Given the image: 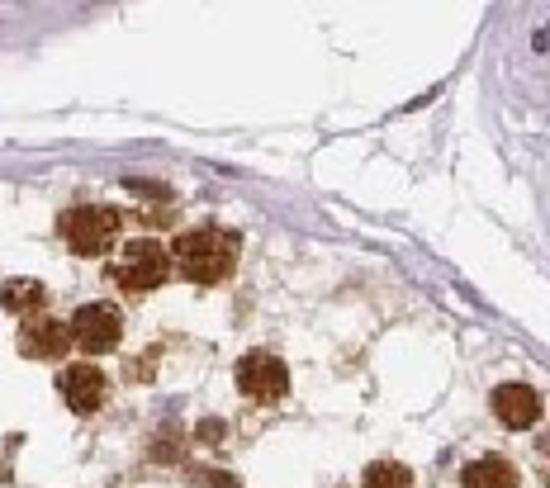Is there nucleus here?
I'll list each match as a JSON object with an SVG mask.
<instances>
[{
	"mask_svg": "<svg viewBox=\"0 0 550 488\" xmlns=\"http://www.w3.org/2000/svg\"><path fill=\"white\" fill-rule=\"evenodd\" d=\"M238 233H228L219 223H200V228H185L176 242H171V266L195 280V285H219L233 275L238 266Z\"/></svg>",
	"mask_w": 550,
	"mask_h": 488,
	"instance_id": "f257e3e1",
	"label": "nucleus"
},
{
	"mask_svg": "<svg viewBox=\"0 0 550 488\" xmlns=\"http://www.w3.org/2000/svg\"><path fill=\"white\" fill-rule=\"evenodd\" d=\"M171 271H176V266H171V252H166L162 242H152V237H133V242H124V252L114 256V266H110L114 285L129 290V294L157 290Z\"/></svg>",
	"mask_w": 550,
	"mask_h": 488,
	"instance_id": "f03ea898",
	"label": "nucleus"
},
{
	"mask_svg": "<svg viewBox=\"0 0 550 488\" xmlns=\"http://www.w3.org/2000/svg\"><path fill=\"white\" fill-rule=\"evenodd\" d=\"M57 233L67 242V252L76 256H100L114 247V237H119V214L105 209V204H76L67 214L57 218Z\"/></svg>",
	"mask_w": 550,
	"mask_h": 488,
	"instance_id": "7ed1b4c3",
	"label": "nucleus"
},
{
	"mask_svg": "<svg viewBox=\"0 0 550 488\" xmlns=\"http://www.w3.org/2000/svg\"><path fill=\"white\" fill-rule=\"evenodd\" d=\"M72 346L76 351H86V356H100V351H114L119 337H124V318H119V308L114 304H81L72 313Z\"/></svg>",
	"mask_w": 550,
	"mask_h": 488,
	"instance_id": "20e7f679",
	"label": "nucleus"
},
{
	"mask_svg": "<svg viewBox=\"0 0 550 488\" xmlns=\"http://www.w3.org/2000/svg\"><path fill=\"white\" fill-rule=\"evenodd\" d=\"M238 389L252 403H280L290 394V370H285V361H275L271 351H247L238 361Z\"/></svg>",
	"mask_w": 550,
	"mask_h": 488,
	"instance_id": "39448f33",
	"label": "nucleus"
},
{
	"mask_svg": "<svg viewBox=\"0 0 550 488\" xmlns=\"http://www.w3.org/2000/svg\"><path fill=\"white\" fill-rule=\"evenodd\" d=\"M57 389H62V398H67V408L72 413H95L100 403H105V394H110V380L95 370V365H86V361H76V365H67L62 375H57Z\"/></svg>",
	"mask_w": 550,
	"mask_h": 488,
	"instance_id": "423d86ee",
	"label": "nucleus"
},
{
	"mask_svg": "<svg viewBox=\"0 0 550 488\" xmlns=\"http://www.w3.org/2000/svg\"><path fill=\"white\" fill-rule=\"evenodd\" d=\"M67 346H72L67 323H57V318H48V313L24 318V327H19V351H24V356H34V361H57Z\"/></svg>",
	"mask_w": 550,
	"mask_h": 488,
	"instance_id": "0eeeda50",
	"label": "nucleus"
},
{
	"mask_svg": "<svg viewBox=\"0 0 550 488\" xmlns=\"http://www.w3.org/2000/svg\"><path fill=\"white\" fill-rule=\"evenodd\" d=\"M494 413H498L503 427L527 432L536 417H541V394H536L532 384H498L494 389Z\"/></svg>",
	"mask_w": 550,
	"mask_h": 488,
	"instance_id": "6e6552de",
	"label": "nucleus"
},
{
	"mask_svg": "<svg viewBox=\"0 0 550 488\" xmlns=\"http://www.w3.org/2000/svg\"><path fill=\"white\" fill-rule=\"evenodd\" d=\"M43 304H48V290H43L38 280H24V275H15V280H5V285H0V308H5V313L38 318V313H43Z\"/></svg>",
	"mask_w": 550,
	"mask_h": 488,
	"instance_id": "1a4fd4ad",
	"label": "nucleus"
},
{
	"mask_svg": "<svg viewBox=\"0 0 550 488\" xmlns=\"http://www.w3.org/2000/svg\"><path fill=\"white\" fill-rule=\"evenodd\" d=\"M465 488H517V465L503 455H484L465 465Z\"/></svg>",
	"mask_w": 550,
	"mask_h": 488,
	"instance_id": "9d476101",
	"label": "nucleus"
},
{
	"mask_svg": "<svg viewBox=\"0 0 550 488\" xmlns=\"http://www.w3.org/2000/svg\"><path fill=\"white\" fill-rule=\"evenodd\" d=\"M361 488H413V474H408V465H399V460H380V465L366 470Z\"/></svg>",
	"mask_w": 550,
	"mask_h": 488,
	"instance_id": "9b49d317",
	"label": "nucleus"
}]
</instances>
